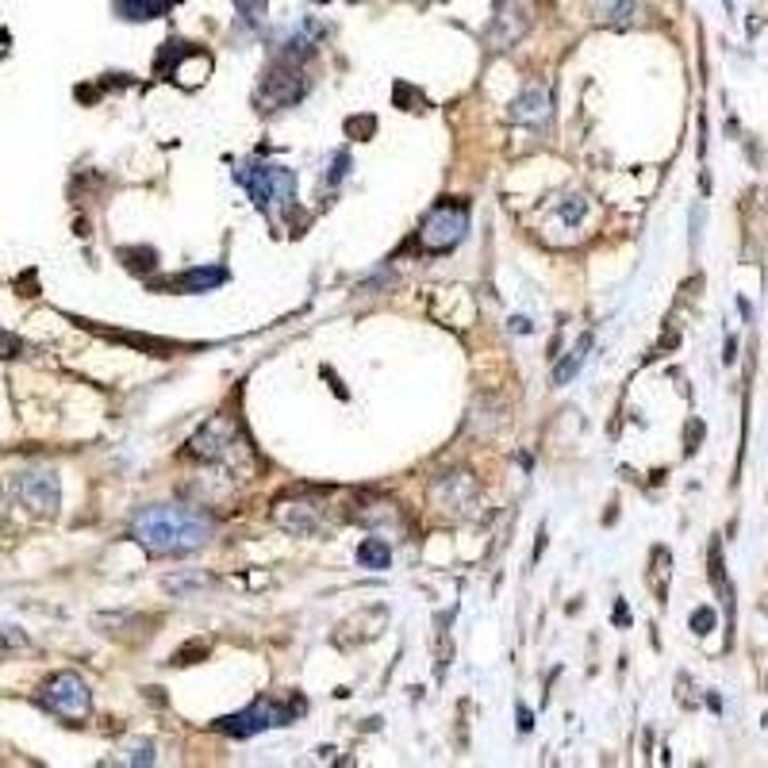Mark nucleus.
<instances>
[{
	"instance_id": "bb28decb",
	"label": "nucleus",
	"mask_w": 768,
	"mask_h": 768,
	"mask_svg": "<svg viewBox=\"0 0 768 768\" xmlns=\"http://www.w3.org/2000/svg\"><path fill=\"white\" fill-rule=\"evenodd\" d=\"M4 515H8V504H4V496H0V527H4Z\"/></svg>"
},
{
	"instance_id": "423d86ee",
	"label": "nucleus",
	"mask_w": 768,
	"mask_h": 768,
	"mask_svg": "<svg viewBox=\"0 0 768 768\" xmlns=\"http://www.w3.org/2000/svg\"><path fill=\"white\" fill-rule=\"evenodd\" d=\"M38 703H43L50 714H58V719L81 722V719H88V711H93V691H88V684L77 672H54L43 688H38Z\"/></svg>"
},
{
	"instance_id": "a211bd4d",
	"label": "nucleus",
	"mask_w": 768,
	"mask_h": 768,
	"mask_svg": "<svg viewBox=\"0 0 768 768\" xmlns=\"http://www.w3.org/2000/svg\"><path fill=\"white\" fill-rule=\"evenodd\" d=\"M669 549H653V592L664 604V596H669Z\"/></svg>"
},
{
	"instance_id": "4be33fe9",
	"label": "nucleus",
	"mask_w": 768,
	"mask_h": 768,
	"mask_svg": "<svg viewBox=\"0 0 768 768\" xmlns=\"http://www.w3.org/2000/svg\"><path fill=\"white\" fill-rule=\"evenodd\" d=\"M20 354H23V342L16 335H8V330H0V357L8 362V357H20Z\"/></svg>"
},
{
	"instance_id": "dca6fc26",
	"label": "nucleus",
	"mask_w": 768,
	"mask_h": 768,
	"mask_svg": "<svg viewBox=\"0 0 768 768\" xmlns=\"http://www.w3.org/2000/svg\"><path fill=\"white\" fill-rule=\"evenodd\" d=\"M357 565H362V569H373V572L388 569V565H392V549H388V542H384V538H365V542L357 546Z\"/></svg>"
},
{
	"instance_id": "7ed1b4c3",
	"label": "nucleus",
	"mask_w": 768,
	"mask_h": 768,
	"mask_svg": "<svg viewBox=\"0 0 768 768\" xmlns=\"http://www.w3.org/2000/svg\"><path fill=\"white\" fill-rule=\"evenodd\" d=\"M235 181L250 192L254 208L265 215H277L280 208H288L296 200V173L273 162H250L235 173Z\"/></svg>"
},
{
	"instance_id": "f03ea898",
	"label": "nucleus",
	"mask_w": 768,
	"mask_h": 768,
	"mask_svg": "<svg viewBox=\"0 0 768 768\" xmlns=\"http://www.w3.org/2000/svg\"><path fill=\"white\" fill-rule=\"evenodd\" d=\"M185 457L192 461H212V465L242 469L254 457L250 438L242 434V422L235 415H212L204 427L192 434L185 446Z\"/></svg>"
},
{
	"instance_id": "5701e85b",
	"label": "nucleus",
	"mask_w": 768,
	"mask_h": 768,
	"mask_svg": "<svg viewBox=\"0 0 768 768\" xmlns=\"http://www.w3.org/2000/svg\"><path fill=\"white\" fill-rule=\"evenodd\" d=\"M346 165H350V154L338 150V154H335V165H330V185L342 181V177H346Z\"/></svg>"
},
{
	"instance_id": "1a4fd4ad",
	"label": "nucleus",
	"mask_w": 768,
	"mask_h": 768,
	"mask_svg": "<svg viewBox=\"0 0 768 768\" xmlns=\"http://www.w3.org/2000/svg\"><path fill=\"white\" fill-rule=\"evenodd\" d=\"M480 499L477 477L469 469H454V472H438L430 480V504L446 511V515H469Z\"/></svg>"
},
{
	"instance_id": "a878e982",
	"label": "nucleus",
	"mask_w": 768,
	"mask_h": 768,
	"mask_svg": "<svg viewBox=\"0 0 768 768\" xmlns=\"http://www.w3.org/2000/svg\"><path fill=\"white\" fill-rule=\"evenodd\" d=\"M519 726L530 730V711H527V707H519Z\"/></svg>"
},
{
	"instance_id": "9d476101",
	"label": "nucleus",
	"mask_w": 768,
	"mask_h": 768,
	"mask_svg": "<svg viewBox=\"0 0 768 768\" xmlns=\"http://www.w3.org/2000/svg\"><path fill=\"white\" fill-rule=\"evenodd\" d=\"M549 112H554L549 88H546L542 81H534V85L522 88V93H519L515 100H511L507 120H511V123H519V127H542V123H549Z\"/></svg>"
},
{
	"instance_id": "4468645a",
	"label": "nucleus",
	"mask_w": 768,
	"mask_h": 768,
	"mask_svg": "<svg viewBox=\"0 0 768 768\" xmlns=\"http://www.w3.org/2000/svg\"><path fill=\"white\" fill-rule=\"evenodd\" d=\"M642 12V0H592V16L607 28H630Z\"/></svg>"
},
{
	"instance_id": "f8f14e48",
	"label": "nucleus",
	"mask_w": 768,
	"mask_h": 768,
	"mask_svg": "<svg viewBox=\"0 0 768 768\" xmlns=\"http://www.w3.org/2000/svg\"><path fill=\"white\" fill-rule=\"evenodd\" d=\"M273 519H277V527H285L288 534H315L319 527H323L319 507L315 504H304V499H296V504H277L273 507Z\"/></svg>"
},
{
	"instance_id": "9b49d317",
	"label": "nucleus",
	"mask_w": 768,
	"mask_h": 768,
	"mask_svg": "<svg viewBox=\"0 0 768 768\" xmlns=\"http://www.w3.org/2000/svg\"><path fill=\"white\" fill-rule=\"evenodd\" d=\"M527 28H530V20L519 12V0H499L496 20H492V28H488V43H492V50L515 46Z\"/></svg>"
},
{
	"instance_id": "0eeeda50",
	"label": "nucleus",
	"mask_w": 768,
	"mask_h": 768,
	"mask_svg": "<svg viewBox=\"0 0 768 768\" xmlns=\"http://www.w3.org/2000/svg\"><path fill=\"white\" fill-rule=\"evenodd\" d=\"M8 492L16 496V504H23L31 515H43V519L58 515L62 484H58L54 469H20V472H12Z\"/></svg>"
},
{
	"instance_id": "aec40b11",
	"label": "nucleus",
	"mask_w": 768,
	"mask_h": 768,
	"mask_svg": "<svg viewBox=\"0 0 768 768\" xmlns=\"http://www.w3.org/2000/svg\"><path fill=\"white\" fill-rule=\"evenodd\" d=\"M235 4H238L242 23H250V28H265V8H269V0H235Z\"/></svg>"
},
{
	"instance_id": "6ab92c4d",
	"label": "nucleus",
	"mask_w": 768,
	"mask_h": 768,
	"mask_svg": "<svg viewBox=\"0 0 768 768\" xmlns=\"http://www.w3.org/2000/svg\"><path fill=\"white\" fill-rule=\"evenodd\" d=\"M123 764H154V741L150 738H135L131 746L123 749V757H115Z\"/></svg>"
},
{
	"instance_id": "2eb2a0df",
	"label": "nucleus",
	"mask_w": 768,
	"mask_h": 768,
	"mask_svg": "<svg viewBox=\"0 0 768 768\" xmlns=\"http://www.w3.org/2000/svg\"><path fill=\"white\" fill-rule=\"evenodd\" d=\"M177 0H112V12L127 23H143V20H162Z\"/></svg>"
},
{
	"instance_id": "39448f33",
	"label": "nucleus",
	"mask_w": 768,
	"mask_h": 768,
	"mask_svg": "<svg viewBox=\"0 0 768 768\" xmlns=\"http://www.w3.org/2000/svg\"><path fill=\"white\" fill-rule=\"evenodd\" d=\"M465 235H469V204L442 200V204H434V208L422 215L419 246L427 254H450Z\"/></svg>"
},
{
	"instance_id": "b1692460",
	"label": "nucleus",
	"mask_w": 768,
	"mask_h": 768,
	"mask_svg": "<svg viewBox=\"0 0 768 768\" xmlns=\"http://www.w3.org/2000/svg\"><path fill=\"white\" fill-rule=\"evenodd\" d=\"M0 646H28V638H23V634H4V630H0Z\"/></svg>"
},
{
	"instance_id": "ddd939ff",
	"label": "nucleus",
	"mask_w": 768,
	"mask_h": 768,
	"mask_svg": "<svg viewBox=\"0 0 768 768\" xmlns=\"http://www.w3.org/2000/svg\"><path fill=\"white\" fill-rule=\"evenodd\" d=\"M227 280V269H188L181 277H170V280H158L154 288H173V292H208L215 285H223Z\"/></svg>"
},
{
	"instance_id": "f257e3e1",
	"label": "nucleus",
	"mask_w": 768,
	"mask_h": 768,
	"mask_svg": "<svg viewBox=\"0 0 768 768\" xmlns=\"http://www.w3.org/2000/svg\"><path fill=\"white\" fill-rule=\"evenodd\" d=\"M215 534L212 515L181 504H154L131 519V538L150 557H185L192 549L208 546Z\"/></svg>"
},
{
	"instance_id": "f3484780",
	"label": "nucleus",
	"mask_w": 768,
	"mask_h": 768,
	"mask_svg": "<svg viewBox=\"0 0 768 768\" xmlns=\"http://www.w3.org/2000/svg\"><path fill=\"white\" fill-rule=\"evenodd\" d=\"M588 346H592V338L584 335L580 342H576V350H569V357H565V362H561V365L554 369V384H569V380H572L576 373H580V365H584V354H588Z\"/></svg>"
},
{
	"instance_id": "393cba45",
	"label": "nucleus",
	"mask_w": 768,
	"mask_h": 768,
	"mask_svg": "<svg viewBox=\"0 0 768 768\" xmlns=\"http://www.w3.org/2000/svg\"><path fill=\"white\" fill-rule=\"evenodd\" d=\"M722 357H726V365L738 357V342H734V338H726V354H722Z\"/></svg>"
},
{
	"instance_id": "cd10ccee",
	"label": "nucleus",
	"mask_w": 768,
	"mask_h": 768,
	"mask_svg": "<svg viewBox=\"0 0 768 768\" xmlns=\"http://www.w3.org/2000/svg\"><path fill=\"white\" fill-rule=\"evenodd\" d=\"M764 691H768V676H764Z\"/></svg>"
},
{
	"instance_id": "20e7f679",
	"label": "nucleus",
	"mask_w": 768,
	"mask_h": 768,
	"mask_svg": "<svg viewBox=\"0 0 768 768\" xmlns=\"http://www.w3.org/2000/svg\"><path fill=\"white\" fill-rule=\"evenodd\" d=\"M307 703L296 696L288 703H277V699H254L246 711L238 714H227V719L215 722L220 734H230V738H254L262 734V730H273V726H288L296 714H304Z\"/></svg>"
},
{
	"instance_id": "6e6552de",
	"label": "nucleus",
	"mask_w": 768,
	"mask_h": 768,
	"mask_svg": "<svg viewBox=\"0 0 768 768\" xmlns=\"http://www.w3.org/2000/svg\"><path fill=\"white\" fill-rule=\"evenodd\" d=\"M304 96H307V77L300 70V62L273 58V66H269V73L262 77V85H258V108L262 112H280V108H292Z\"/></svg>"
},
{
	"instance_id": "412c9836",
	"label": "nucleus",
	"mask_w": 768,
	"mask_h": 768,
	"mask_svg": "<svg viewBox=\"0 0 768 768\" xmlns=\"http://www.w3.org/2000/svg\"><path fill=\"white\" fill-rule=\"evenodd\" d=\"M714 622H719L714 607H696V611H691V630H696V634H711Z\"/></svg>"
},
{
	"instance_id": "c85d7f7f",
	"label": "nucleus",
	"mask_w": 768,
	"mask_h": 768,
	"mask_svg": "<svg viewBox=\"0 0 768 768\" xmlns=\"http://www.w3.org/2000/svg\"><path fill=\"white\" fill-rule=\"evenodd\" d=\"M315 4H323V0H315Z\"/></svg>"
}]
</instances>
